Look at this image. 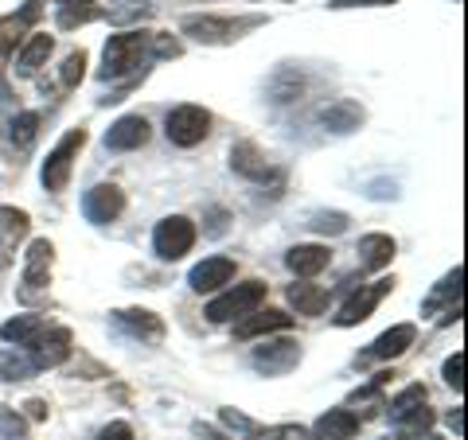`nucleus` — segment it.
<instances>
[{"instance_id":"obj_10","label":"nucleus","mask_w":468,"mask_h":440,"mask_svg":"<svg viewBox=\"0 0 468 440\" xmlns=\"http://www.w3.org/2000/svg\"><path fill=\"white\" fill-rule=\"evenodd\" d=\"M254 371L258 374H266V378H282L289 371H297V362H301V343L297 340H266L261 347H254Z\"/></svg>"},{"instance_id":"obj_15","label":"nucleus","mask_w":468,"mask_h":440,"mask_svg":"<svg viewBox=\"0 0 468 440\" xmlns=\"http://www.w3.org/2000/svg\"><path fill=\"white\" fill-rule=\"evenodd\" d=\"M144 144H149V121H144L141 113L117 117L106 133V149H113V152H133V149H144Z\"/></svg>"},{"instance_id":"obj_5","label":"nucleus","mask_w":468,"mask_h":440,"mask_svg":"<svg viewBox=\"0 0 468 440\" xmlns=\"http://www.w3.org/2000/svg\"><path fill=\"white\" fill-rule=\"evenodd\" d=\"M82 144H86V129H70V133L48 152V160H43L39 180H43V187H48L51 195L67 192L70 172H75V160H79V152H82Z\"/></svg>"},{"instance_id":"obj_41","label":"nucleus","mask_w":468,"mask_h":440,"mask_svg":"<svg viewBox=\"0 0 468 440\" xmlns=\"http://www.w3.org/2000/svg\"><path fill=\"white\" fill-rule=\"evenodd\" d=\"M445 421H449V429H452V433L464 436V409H461V405H457V409H449Z\"/></svg>"},{"instance_id":"obj_1","label":"nucleus","mask_w":468,"mask_h":440,"mask_svg":"<svg viewBox=\"0 0 468 440\" xmlns=\"http://www.w3.org/2000/svg\"><path fill=\"white\" fill-rule=\"evenodd\" d=\"M184 47L180 39H172L165 32H122V36H110L106 51H101V70L98 75L113 82V79H125L133 75L141 63L149 58H180Z\"/></svg>"},{"instance_id":"obj_33","label":"nucleus","mask_w":468,"mask_h":440,"mask_svg":"<svg viewBox=\"0 0 468 440\" xmlns=\"http://www.w3.org/2000/svg\"><path fill=\"white\" fill-rule=\"evenodd\" d=\"M250 440H309V433L301 429V424H270V429H261V424H250L246 429Z\"/></svg>"},{"instance_id":"obj_27","label":"nucleus","mask_w":468,"mask_h":440,"mask_svg":"<svg viewBox=\"0 0 468 440\" xmlns=\"http://www.w3.org/2000/svg\"><path fill=\"white\" fill-rule=\"evenodd\" d=\"M48 331V324H43V316H12L5 328H0V340L5 343H12V347H20V351H27V347H36L39 343V335Z\"/></svg>"},{"instance_id":"obj_4","label":"nucleus","mask_w":468,"mask_h":440,"mask_svg":"<svg viewBox=\"0 0 468 440\" xmlns=\"http://www.w3.org/2000/svg\"><path fill=\"white\" fill-rule=\"evenodd\" d=\"M261 304H266V285H261V281H246V285H234L227 292H218L203 316H207L211 324H230V320H242V316L258 312Z\"/></svg>"},{"instance_id":"obj_13","label":"nucleus","mask_w":468,"mask_h":440,"mask_svg":"<svg viewBox=\"0 0 468 440\" xmlns=\"http://www.w3.org/2000/svg\"><path fill=\"white\" fill-rule=\"evenodd\" d=\"M414 340H418V328L414 324H394V328H387L378 340L363 351V355L356 359V366H363V362H390V359H399V355H406L410 347H414Z\"/></svg>"},{"instance_id":"obj_19","label":"nucleus","mask_w":468,"mask_h":440,"mask_svg":"<svg viewBox=\"0 0 468 440\" xmlns=\"http://www.w3.org/2000/svg\"><path fill=\"white\" fill-rule=\"evenodd\" d=\"M367 121V113H363V106L359 101H351V98H335L332 106H324L320 110V125L324 129H332V133H356V129Z\"/></svg>"},{"instance_id":"obj_44","label":"nucleus","mask_w":468,"mask_h":440,"mask_svg":"<svg viewBox=\"0 0 468 440\" xmlns=\"http://www.w3.org/2000/svg\"><path fill=\"white\" fill-rule=\"evenodd\" d=\"M196 433H199L203 440H230V436H223V433H218V429H211V424H203V421L196 424Z\"/></svg>"},{"instance_id":"obj_29","label":"nucleus","mask_w":468,"mask_h":440,"mask_svg":"<svg viewBox=\"0 0 468 440\" xmlns=\"http://www.w3.org/2000/svg\"><path fill=\"white\" fill-rule=\"evenodd\" d=\"M39 371L32 355H24L20 347H5L0 351V382H27Z\"/></svg>"},{"instance_id":"obj_18","label":"nucleus","mask_w":468,"mask_h":440,"mask_svg":"<svg viewBox=\"0 0 468 440\" xmlns=\"http://www.w3.org/2000/svg\"><path fill=\"white\" fill-rule=\"evenodd\" d=\"M234 261L230 257H203L199 266L187 273V285H192L196 292H215V288H223L234 281Z\"/></svg>"},{"instance_id":"obj_7","label":"nucleus","mask_w":468,"mask_h":440,"mask_svg":"<svg viewBox=\"0 0 468 440\" xmlns=\"http://www.w3.org/2000/svg\"><path fill=\"white\" fill-rule=\"evenodd\" d=\"M153 246H156L160 261H180L184 254H192V246H196V223L184 215H168L153 234Z\"/></svg>"},{"instance_id":"obj_42","label":"nucleus","mask_w":468,"mask_h":440,"mask_svg":"<svg viewBox=\"0 0 468 440\" xmlns=\"http://www.w3.org/2000/svg\"><path fill=\"white\" fill-rule=\"evenodd\" d=\"M24 409H27V417H32V421H48V402H39V398H32V402H27Z\"/></svg>"},{"instance_id":"obj_43","label":"nucleus","mask_w":468,"mask_h":440,"mask_svg":"<svg viewBox=\"0 0 468 440\" xmlns=\"http://www.w3.org/2000/svg\"><path fill=\"white\" fill-rule=\"evenodd\" d=\"M223 230H227V211H211V226H207V234H215V238H218Z\"/></svg>"},{"instance_id":"obj_16","label":"nucleus","mask_w":468,"mask_h":440,"mask_svg":"<svg viewBox=\"0 0 468 440\" xmlns=\"http://www.w3.org/2000/svg\"><path fill=\"white\" fill-rule=\"evenodd\" d=\"M292 328V316L282 308H266V312H250L242 320H234V340H258V335H273Z\"/></svg>"},{"instance_id":"obj_14","label":"nucleus","mask_w":468,"mask_h":440,"mask_svg":"<svg viewBox=\"0 0 468 440\" xmlns=\"http://www.w3.org/2000/svg\"><path fill=\"white\" fill-rule=\"evenodd\" d=\"M230 168L242 175V180H250V183H266V180H282V172H277L266 152L258 149L254 141H239L230 149Z\"/></svg>"},{"instance_id":"obj_17","label":"nucleus","mask_w":468,"mask_h":440,"mask_svg":"<svg viewBox=\"0 0 468 440\" xmlns=\"http://www.w3.org/2000/svg\"><path fill=\"white\" fill-rule=\"evenodd\" d=\"M113 320H117V328L129 331L141 343H160V340H165V320H160L156 312H144V308H125V312H113Z\"/></svg>"},{"instance_id":"obj_3","label":"nucleus","mask_w":468,"mask_h":440,"mask_svg":"<svg viewBox=\"0 0 468 440\" xmlns=\"http://www.w3.org/2000/svg\"><path fill=\"white\" fill-rule=\"evenodd\" d=\"M51 266H55V246L48 238H36L32 246H27V254H24V277H20V300L24 304L48 300Z\"/></svg>"},{"instance_id":"obj_9","label":"nucleus","mask_w":468,"mask_h":440,"mask_svg":"<svg viewBox=\"0 0 468 440\" xmlns=\"http://www.w3.org/2000/svg\"><path fill=\"white\" fill-rule=\"evenodd\" d=\"M390 288H394V277H378V281H371V285H359V292H351L347 304L335 312V328H356V324H363V320L375 312L378 300H383Z\"/></svg>"},{"instance_id":"obj_39","label":"nucleus","mask_w":468,"mask_h":440,"mask_svg":"<svg viewBox=\"0 0 468 440\" xmlns=\"http://www.w3.org/2000/svg\"><path fill=\"white\" fill-rule=\"evenodd\" d=\"M98 440H133V429H129L125 421H110L106 429L98 433Z\"/></svg>"},{"instance_id":"obj_25","label":"nucleus","mask_w":468,"mask_h":440,"mask_svg":"<svg viewBox=\"0 0 468 440\" xmlns=\"http://www.w3.org/2000/svg\"><path fill=\"white\" fill-rule=\"evenodd\" d=\"M101 16L98 0H55V24L58 32H75L82 24H94Z\"/></svg>"},{"instance_id":"obj_2","label":"nucleus","mask_w":468,"mask_h":440,"mask_svg":"<svg viewBox=\"0 0 468 440\" xmlns=\"http://www.w3.org/2000/svg\"><path fill=\"white\" fill-rule=\"evenodd\" d=\"M426 402H430V393H426V386H421V382L406 386L402 393H394V398L387 402L390 424H399L402 436H421V433H430L433 409H430Z\"/></svg>"},{"instance_id":"obj_30","label":"nucleus","mask_w":468,"mask_h":440,"mask_svg":"<svg viewBox=\"0 0 468 440\" xmlns=\"http://www.w3.org/2000/svg\"><path fill=\"white\" fill-rule=\"evenodd\" d=\"M289 304L297 308V316H320L328 308V288H320V285H289Z\"/></svg>"},{"instance_id":"obj_32","label":"nucleus","mask_w":468,"mask_h":440,"mask_svg":"<svg viewBox=\"0 0 468 440\" xmlns=\"http://www.w3.org/2000/svg\"><path fill=\"white\" fill-rule=\"evenodd\" d=\"M383 386H387V374H378L371 386H363V390L351 393V402H347V405H363L359 421H367L371 414H378V409H387V402H383Z\"/></svg>"},{"instance_id":"obj_20","label":"nucleus","mask_w":468,"mask_h":440,"mask_svg":"<svg viewBox=\"0 0 468 440\" xmlns=\"http://www.w3.org/2000/svg\"><path fill=\"white\" fill-rule=\"evenodd\" d=\"M70 351H75V340H70L67 328H48L39 335V343L32 347V362L36 366H58L70 359Z\"/></svg>"},{"instance_id":"obj_26","label":"nucleus","mask_w":468,"mask_h":440,"mask_svg":"<svg viewBox=\"0 0 468 440\" xmlns=\"http://www.w3.org/2000/svg\"><path fill=\"white\" fill-rule=\"evenodd\" d=\"M55 51V39L48 36V32H32L27 36V43L16 51V75H24V79H32L36 70L48 63V55Z\"/></svg>"},{"instance_id":"obj_35","label":"nucleus","mask_w":468,"mask_h":440,"mask_svg":"<svg viewBox=\"0 0 468 440\" xmlns=\"http://www.w3.org/2000/svg\"><path fill=\"white\" fill-rule=\"evenodd\" d=\"M309 226L316 234H344L347 230V215H340V211H320V215H313Z\"/></svg>"},{"instance_id":"obj_12","label":"nucleus","mask_w":468,"mask_h":440,"mask_svg":"<svg viewBox=\"0 0 468 440\" xmlns=\"http://www.w3.org/2000/svg\"><path fill=\"white\" fill-rule=\"evenodd\" d=\"M122 211H125V192L117 183H98L82 195V215H86V223H94V226L113 223Z\"/></svg>"},{"instance_id":"obj_40","label":"nucleus","mask_w":468,"mask_h":440,"mask_svg":"<svg viewBox=\"0 0 468 440\" xmlns=\"http://www.w3.org/2000/svg\"><path fill=\"white\" fill-rule=\"evenodd\" d=\"M383 5H399V0H332L328 8H383Z\"/></svg>"},{"instance_id":"obj_21","label":"nucleus","mask_w":468,"mask_h":440,"mask_svg":"<svg viewBox=\"0 0 468 440\" xmlns=\"http://www.w3.org/2000/svg\"><path fill=\"white\" fill-rule=\"evenodd\" d=\"M39 20V5L32 0L27 8H20V12H12V16H5L0 20V67L12 58V51H16V43H20V36L27 32Z\"/></svg>"},{"instance_id":"obj_31","label":"nucleus","mask_w":468,"mask_h":440,"mask_svg":"<svg viewBox=\"0 0 468 440\" xmlns=\"http://www.w3.org/2000/svg\"><path fill=\"white\" fill-rule=\"evenodd\" d=\"M36 133H39V113H32V110L16 113V117H12V125H8V149H16V152L32 149Z\"/></svg>"},{"instance_id":"obj_36","label":"nucleus","mask_w":468,"mask_h":440,"mask_svg":"<svg viewBox=\"0 0 468 440\" xmlns=\"http://www.w3.org/2000/svg\"><path fill=\"white\" fill-rule=\"evenodd\" d=\"M149 0H125L122 8H110V20L113 24H129V20H141V16H149Z\"/></svg>"},{"instance_id":"obj_34","label":"nucleus","mask_w":468,"mask_h":440,"mask_svg":"<svg viewBox=\"0 0 468 440\" xmlns=\"http://www.w3.org/2000/svg\"><path fill=\"white\" fill-rule=\"evenodd\" d=\"M82 79H86V51H70L63 70H58V82H63V90H75Z\"/></svg>"},{"instance_id":"obj_28","label":"nucleus","mask_w":468,"mask_h":440,"mask_svg":"<svg viewBox=\"0 0 468 440\" xmlns=\"http://www.w3.org/2000/svg\"><path fill=\"white\" fill-rule=\"evenodd\" d=\"M394 249H399V246H394L390 234H367V238H359L356 254H359L363 269H387L394 261Z\"/></svg>"},{"instance_id":"obj_6","label":"nucleus","mask_w":468,"mask_h":440,"mask_svg":"<svg viewBox=\"0 0 468 440\" xmlns=\"http://www.w3.org/2000/svg\"><path fill=\"white\" fill-rule=\"evenodd\" d=\"M165 133L180 149H196V144L211 133V113L203 106H176L165 121Z\"/></svg>"},{"instance_id":"obj_38","label":"nucleus","mask_w":468,"mask_h":440,"mask_svg":"<svg viewBox=\"0 0 468 440\" xmlns=\"http://www.w3.org/2000/svg\"><path fill=\"white\" fill-rule=\"evenodd\" d=\"M441 374H445V382H449L452 390H457V393L464 390V351H457V355H452V359L445 362V371H441Z\"/></svg>"},{"instance_id":"obj_24","label":"nucleus","mask_w":468,"mask_h":440,"mask_svg":"<svg viewBox=\"0 0 468 440\" xmlns=\"http://www.w3.org/2000/svg\"><path fill=\"white\" fill-rule=\"evenodd\" d=\"M285 266L297 273V277H316L332 266V254L328 246H316V242H304V246H292L285 254Z\"/></svg>"},{"instance_id":"obj_23","label":"nucleus","mask_w":468,"mask_h":440,"mask_svg":"<svg viewBox=\"0 0 468 440\" xmlns=\"http://www.w3.org/2000/svg\"><path fill=\"white\" fill-rule=\"evenodd\" d=\"M359 424L363 421L351 414V409H328V414L313 424L309 440H351V436L359 433Z\"/></svg>"},{"instance_id":"obj_11","label":"nucleus","mask_w":468,"mask_h":440,"mask_svg":"<svg viewBox=\"0 0 468 440\" xmlns=\"http://www.w3.org/2000/svg\"><path fill=\"white\" fill-rule=\"evenodd\" d=\"M461 292H464V269L461 266H452V273H445L441 281L433 285V292L426 300H421V316H437V312H445L452 316V324L461 320Z\"/></svg>"},{"instance_id":"obj_37","label":"nucleus","mask_w":468,"mask_h":440,"mask_svg":"<svg viewBox=\"0 0 468 440\" xmlns=\"http://www.w3.org/2000/svg\"><path fill=\"white\" fill-rule=\"evenodd\" d=\"M27 424L20 421V414H12V409H0V436L5 440H24Z\"/></svg>"},{"instance_id":"obj_8","label":"nucleus","mask_w":468,"mask_h":440,"mask_svg":"<svg viewBox=\"0 0 468 440\" xmlns=\"http://www.w3.org/2000/svg\"><path fill=\"white\" fill-rule=\"evenodd\" d=\"M261 24L258 16L250 20H227V16H184L180 20V32L184 36H192L199 43H234V39H242L246 27H254Z\"/></svg>"},{"instance_id":"obj_22","label":"nucleus","mask_w":468,"mask_h":440,"mask_svg":"<svg viewBox=\"0 0 468 440\" xmlns=\"http://www.w3.org/2000/svg\"><path fill=\"white\" fill-rule=\"evenodd\" d=\"M27 226H32V218H27V211H16V207H0V269L12 261V254H16L20 238L27 234Z\"/></svg>"}]
</instances>
